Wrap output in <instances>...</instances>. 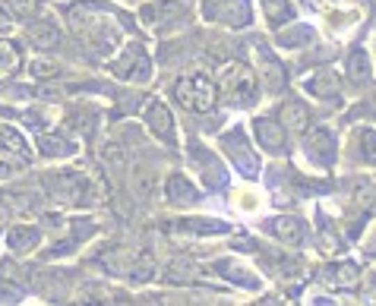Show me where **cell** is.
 Instances as JSON below:
<instances>
[{
    "label": "cell",
    "mask_w": 376,
    "mask_h": 306,
    "mask_svg": "<svg viewBox=\"0 0 376 306\" xmlns=\"http://www.w3.org/2000/svg\"><path fill=\"white\" fill-rule=\"evenodd\" d=\"M0 221H7V209H0Z\"/></svg>",
    "instance_id": "d590c367"
},
{
    "label": "cell",
    "mask_w": 376,
    "mask_h": 306,
    "mask_svg": "<svg viewBox=\"0 0 376 306\" xmlns=\"http://www.w3.org/2000/svg\"><path fill=\"white\" fill-rule=\"evenodd\" d=\"M322 281L336 291H354L361 284V268L354 262H336V266L322 268Z\"/></svg>",
    "instance_id": "8fae6325"
},
{
    "label": "cell",
    "mask_w": 376,
    "mask_h": 306,
    "mask_svg": "<svg viewBox=\"0 0 376 306\" xmlns=\"http://www.w3.org/2000/svg\"><path fill=\"white\" fill-rule=\"evenodd\" d=\"M38 240H41V234L35 231L32 225H16V227H10V231H7V246H10V250L29 252V250L38 246Z\"/></svg>",
    "instance_id": "ffe728a7"
},
{
    "label": "cell",
    "mask_w": 376,
    "mask_h": 306,
    "mask_svg": "<svg viewBox=\"0 0 376 306\" xmlns=\"http://www.w3.org/2000/svg\"><path fill=\"white\" fill-rule=\"evenodd\" d=\"M260 79L266 82L269 92H281L285 89V82H288L285 63H281L275 54H269V51H260Z\"/></svg>",
    "instance_id": "5bb4252c"
},
{
    "label": "cell",
    "mask_w": 376,
    "mask_h": 306,
    "mask_svg": "<svg viewBox=\"0 0 376 306\" xmlns=\"http://www.w3.org/2000/svg\"><path fill=\"white\" fill-rule=\"evenodd\" d=\"M310 108L304 102H297V98H291V102H285L279 108V123L288 129V133H307L310 129Z\"/></svg>",
    "instance_id": "30bf717a"
},
{
    "label": "cell",
    "mask_w": 376,
    "mask_h": 306,
    "mask_svg": "<svg viewBox=\"0 0 376 306\" xmlns=\"http://www.w3.org/2000/svg\"><path fill=\"white\" fill-rule=\"evenodd\" d=\"M184 231H193V234H225L228 225L221 221H209V218H190V221H180Z\"/></svg>",
    "instance_id": "484cf974"
},
{
    "label": "cell",
    "mask_w": 376,
    "mask_h": 306,
    "mask_svg": "<svg viewBox=\"0 0 376 306\" xmlns=\"http://www.w3.org/2000/svg\"><path fill=\"white\" fill-rule=\"evenodd\" d=\"M82 186H86V177L76 174V170H61V174L51 180V193H54V199H61V202H79Z\"/></svg>",
    "instance_id": "7c38bea8"
},
{
    "label": "cell",
    "mask_w": 376,
    "mask_h": 306,
    "mask_svg": "<svg viewBox=\"0 0 376 306\" xmlns=\"http://www.w3.org/2000/svg\"><path fill=\"white\" fill-rule=\"evenodd\" d=\"M152 278H155V259H152V252H139L130 266V281L133 284H146Z\"/></svg>",
    "instance_id": "603a6c76"
},
{
    "label": "cell",
    "mask_w": 376,
    "mask_h": 306,
    "mask_svg": "<svg viewBox=\"0 0 376 306\" xmlns=\"http://www.w3.org/2000/svg\"><path fill=\"white\" fill-rule=\"evenodd\" d=\"M348 79L354 82V86H367L370 82V73H373V70H370V57L363 54V51H351L348 54Z\"/></svg>",
    "instance_id": "7402d4cb"
},
{
    "label": "cell",
    "mask_w": 376,
    "mask_h": 306,
    "mask_svg": "<svg viewBox=\"0 0 376 306\" xmlns=\"http://www.w3.org/2000/svg\"><path fill=\"white\" fill-rule=\"evenodd\" d=\"M193 158H196L199 168H203V180H205V186H209V190H221V186H225V180H228L225 168H221V164L215 161L212 155L205 158V152H193Z\"/></svg>",
    "instance_id": "d6986e66"
},
{
    "label": "cell",
    "mask_w": 376,
    "mask_h": 306,
    "mask_svg": "<svg viewBox=\"0 0 376 306\" xmlns=\"http://www.w3.org/2000/svg\"><path fill=\"white\" fill-rule=\"evenodd\" d=\"M304 152H307V158L313 164H320V168H332L336 164V136L329 133L326 127H313L307 133V139H304Z\"/></svg>",
    "instance_id": "5b68a950"
},
{
    "label": "cell",
    "mask_w": 376,
    "mask_h": 306,
    "mask_svg": "<svg viewBox=\"0 0 376 306\" xmlns=\"http://www.w3.org/2000/svg\"><path fill=\"white\" fill-rule=\"evenodd\" d=\"M32 73L38 76V79H51V76H57L61 70H57L54 63H48V61H35L32 63Z\"/></svg>",
    "instance_id": "d6a6232c"
},
{
    "label": "cell",
    "mask_w": 376,
    "mask_h": 306,
    "mask_svg": "<svg viewBox=\"0 0 376 306\" xmlns=\"http://www.w3.org/2000/svg\"><path fill=\"white\" fill-rule=\"evenodd\" d=\"M7 7L13 10V13H19V16H35L38 0H7Z\"/></svg>",
    "instance_id": "4dcf8cb0"
},
{
    "label": "cell",
    "mask_w": 376,
    "mask_h": 306,
    "mask_svg": "<svg viewBox=\"0 0 376 306\" xmlns=\"http://www.w3.org/2000/svg\"><path fill=\"white\" fill-rule=\"evenodd\" d=\"M221 149L228 152V158L234 161V168L244 174V177H260V161H256V152L250 149V143L244 139L240 129H231L221 136Z\"/></svg>",
    "instance_id": "277c9868"
},
{
    "label": "cell",
    "mask_w": 376,
    "mask_h": 306,
    "mask_svg": "<svg viewBox=\"0 0 376 306\" xmlns=\"http://www.w3.org/2000/svg\"><path fill=\"white\" fill-rule=\"evenodd\" d=\"M215 19L228 22V26H234V29L246 26V22H250V3H246V0H228L225 10L215 13Z\"/></svg>",
    "instance_id": "44dd1931"
},
{
    "label": "cell",
    "mask_w": 376,
    "mask_h": 306,
    "mask_svg": "<svg viewBox=\"0 0 376 306\" xmlns=\"http://www.w3.org/2000/svg\"><path fill=\"white\" fill-rule=\"evenodd\" d=\"M304 89H307L313 98L326 102V104L342 102V79H338L332 70H320V73H313L307 82H304Z\"/></svg>",
    "instance_id": "ba28073f"
},
{
    "label": "cell",
    "mask_w": 376,
    "mask_h": 306,
    "mask_svg": "<svg viewBox=\"0 0 376 306\" xmlns=\"http://www.w3.org/2000/svg\"><path fill=\"white\" fill-rule=\"evenodd\" d=\"M174 98H178L180 108L205 114V111H212L215 102H219V86L203 73H190L174 82Z\"/></svg>",
    "instance_id": "6da1fadb"
},
{
    "label": "cell",
    "mask_w": 376,
    "mask_h": 306,
    "mask_svg": "<svg viewBox=\"0 0 376 306\" xmlns=\"http://www.w3.org/2000/svg\"><path fill=\"white\" fill-rule=\"evenodd\" d=\"M253 133H256L260 149H266L269 155H281V152H285L288 129L281 127L279 120H272V117H256V120H253Z\"/></svg>",
    "instance_id": "52a82bcc"
},
{
    "label": "cell",
    "mask_w": 376,
    "mask_h": 306,
    "mask_svg": "<svg viewBox=\"0 0 376 306\" xmlns=\"http://www.w3.org/2000/svg\"><path fill=\"white\" fill-rule=\"evenodd\" d=\"M22 57L19 51L13 48V45H7V48H0V79H7V76H13L16 70H19Z\"/></svg>",
    "instance_id": "4316f807"
},
{
    "label": "cell",
    "mask_w": 376,
    "mask_h": 306,
    "mask_svg": "<svg viewBox=\"0 0 376 306\" xmlns=\"http://www.w3.org/2000/svg\"><path fill=\"white\" fill-rule=\"evenodd\" d=\"M149 186H152L149 170H136V174H133V190H136V196H149Z\"/></svg>",
    "instance_id": "1f68e13d"
},
{
    "label": "cell",
    "mask_w": 376,
    "mask_h": 306,
    "mask_svg": "<svg viewBox=\"0 0 376 306\" xmlns=\"http://www.w3.org/2000/svg\"><path fill=\"white\" fill-rule=\"evenodd\" d=\"M26 38L32 48H41V51H54L61 48V29L54 26L51 19H38L26 29Z\"/></svg>",
    "instance_id": "4fadbf2b"
},
{
    "label": "cell",
    "mask_w": 376,
    "mask_h": 306,
    "mask_svg": "<svg viewBox=\"0 0 376 306\" xmlns=\"http://www.w3.org/2000/svg\"><path fill=\"white\" fill-rule=\"evenodd\" d=\"M164 196H168V202H174V205H193V202H199L196 186H193L190 180L184 177V174H171V177H168V184H164Z\"/></svg>",
    "instance_id": "9a60e30c"
},
{
    "label": "cell",
    "mask_w": 376,
    "mask_h": 306,
    "mask_svg": "<svg viewBox=\"0 0 376 306\" xmlns=\"http://www.w3.org/2000/svg\"><path fill=\"white\" fill-rule=\"evenodd\" d=\"M111 73L123 82H146L152 73V61H149L143 45H127L123 54L111 63Z\"/></svg>",
    "instance_id": "3957f363"
},
{
    "label": "cell",
    "mask_w": 376,
    "mask_h": 306,
    "mask_svg": "<svg viewBox=\"0 0 376 306\" xmlns=\"http://www.w3.org/2000/svg\"><path fill=\"white\" fill-rule=\"evenodd\" d=\"M102 161L108 164V170H123V168H127V155H123V149L117 143L104 145V149H102Z\"/></svg>",
    "instance_id": "f546056e"
},
{
    "label": "cell",
    "mask_w": 376,
    "mask_h": 306,
    "mask_svg": "<svg viewBox=\"0 0 376 306\" xmlns=\"http://www.w3.org/2000/svg\"><path fill=\"white\" fill-rule=\"evenodd\" d=\"M357 145H361L363 161L376 164V129H361V133H357Z\"/></svg>",
    "instance_id": "83f0119b"
},
{
    "label": "cell",
    "mask_w": 376,
    "mask_h": 306,
    "mask_svg": "<svg viewBox=\"0 0 376 306\" xmlns=\"http://www.w3.org/2000/svg\"><path fill=\"white\" fill-rule=\"evenodd\" d=\"M38 149H41V155H45V158H67V155H73V145H70L63 136H41L38 139Z\"/></svg>",
    "instance_id": "cb8c5ba5"
},
{
    "label": "cell",
    "mask_w": 376,
    "mask_h": 306,
    "mask_svg": "<svg viewBox=\"0 0 376 306\" xmlns=\"http://www.w3.org/2000/svg\"><path fill=\"white\" fill-rule=\"evenodd\" d=\"M193 272H196V266H193V262H184V259H174L171 266H168V275H164V278L174 281V284H180V281H190V278H193Z\"/></svg>",
    "instance_id": "f1b7e54d"
},
{
    "label": "cell",
    "mask_w": 376,
    "mask_h": 306,
    "mask_svg": "<svg viewBox=\"0 0 376 306\" xmlns=\"http://www.w3.org/2000/svg\"><path fill=\"white\" fill-rule=\"evenodd\" d=\"M180 16H187V3L184 0H152V3H146L143 10H139V19L143 22H171V19H180Z\"/></svg>",
    "instance_id": "9c48e42d"
},
{
    "label": "cell",
    "mask_w": 376,
    "mask_h": 306,
    "mask_svg": "<svg viewBox=\"0 0 376 306\" xmlns=\"http://www.w3.org/2000/svg\"><path fill=\"white\" fill-rule=\"evenodd\" d=\"M263 13L272 26H281L285 19H291V7H288V0H263Z\"/></svg>",
    "instance_id": "d4e9b609"
},
{
    "label": "cell",
    "mask_w": 376,
    "mask_h": 306,
    "mask_svg": "<svg viewBox=\"0 0 376 306\" xmlns=\"http://www.w3.org/2000/svg\"><path fill=\"white\" fill-rule=\"evenodd\" d=\"M73 231H76V237H89L92 231H95V225H92V221H73Z\"/></svg>",
    "instance_id": "836d02e7"
},
{
    "label": "cell",
    "mask_w": 376,
    "mask_h": 306,
    "mask_svg": "<svg viewBox=\"0 0 376 306\" xmlns=\"http://www.w3.org/2000/svg\"><path fill=\"white\" fill-rule=\"evenodd\" d=\"M10 29H13V19L7 10H0V35H10Z\"/></svg>",
    "instance_id": "e575fe53"
},
{
    "label": "cell",
    "mask_w": 376,
    "mask_h": 306,
    "mask_svg": "<svg viewBox=\"0 0 376 306\" xmlns=\"http://www.w3.org/2000/svg\"><path fill=\"white\" fill-rule=\"evenodd\" d=\"M146 127H149V133L158 139V143H164V145H174V143H178L174 117H171V111L164 108L162 102H152L149 108H146Z\"/></svg>",
    "instance_id": "8992f818"
},
{
    "label": "cell",
    "mask_w": 376,
    "mask_h": 306,
    "mask_svg": "<svg viewBox=\"0 0 376 306\" xmlns=\"http://www.w3.org/2000/svg\"><path fill=\"white\" fill-rule=\"evenodd\" d=\"M0 155L13 158V161H29V145L26 139L10 127H0Z\"/></svg>",
    "instance_id": "e0dca14e"
},
{
    "label": "cell",
    "mask_w": 376,
    "mask_h": 306,
    "mask_svg": "<svg viewBox=\"0 0 376 306\" xmlns=\"http://www.w3.org/2000/svg\"><path fill=\"white\" fill-rule=\"evenodd\" d=\"M266 227L288 246H297L304 240V221H297V218H288V215L285 218H272Z\"/></svg>",
    "instance_id": "2e32d148"
},
{
    "label": "cell",
    "mask_w": 376,
    "mask_h": 306,
    "mask_svg": "<svg viewBox=\"0 0 376 306\" xmlns=\"http://www.w3.org/2000/svg\"><path fill=\"white\" fill-rule=\"evenodd\" d=\"M310 41H313V29H310L307 22H288L279 32L281 48H307Z\"/></svg>",
    "instance_id": "ac0fdd59"
},
{
    "label": "cell",
    "mask_w": 376,
    "mask_h": 306,
    "mask_svg": "<svg viewBox=\"0 0 376 306\" xmlns=\"http://www.w3.org/2000/svg\"><path fill=\"white\" fill-rule=\"evenodd\" d=\"M256 86H260V79H256V73L250 67H244V63H228V67L221 70V79H219V95L231 104H250L256 95Z\"/></svg>",
    "instance_id": "7a4b0ae2"
}]
</instances>
